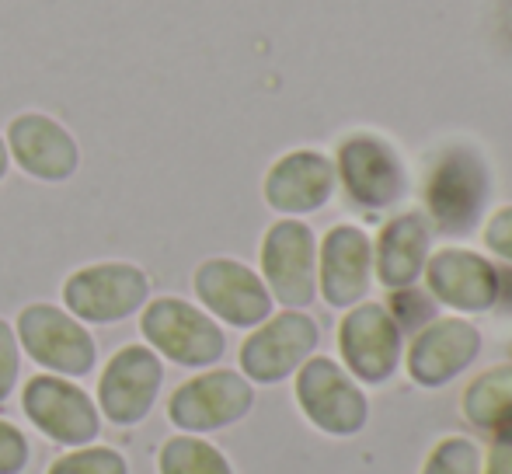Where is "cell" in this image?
I'll list each match as a JSON object with an SVG mask.
<instances>
[{"label":"cell","instance_id":"obj_1","mask_svg":"<svg viewBox=\"0 0 512 474\" xmlns=\"http://www.w3.org/2000/svg\"><path fill=\"white\" fill-rule=\"evenodd\" d=\"M140 332L157 356L171 359L185 370L213 366L227 353V335H223L220 321L182 297L147 300L140 314Z\"/></svg>","mask_w":512,"mask_h":474},{"label":"cell","instance_id":"obj_2","mask_svg":"<svg viewBox=\"0 0 512 474\" xmlns=\"http://www.w3.org/2000/svg\"><path fill=\"white\" fill-rule=\"evenodd\" d=\"M293 377H297L293 384L297 405L317 433L331 440H352L363 433L370 422V398L342 363L328 356H310Z\"/></svg>","mask_w":512,"mask_h":474},{"label":"cell","instance_id":"obj_3","mask_svg":"<svg viewBox=\"0 0 512 474\" xmlns=\"http://www.w3.org/2000/svg\"><path fill=\"white\" fill-rule=\"evenodd\" d=\"M150 300V276L133 262H98L70 272L63 307L84 325H115L133 318Z\"/></svg>","mask_w":512,"mask_h":474},{"label":"cell","instance_id":"obj_4","mask_svg":"<svg viewBox=\"0 0 512 474\" xmlns=\"http://www.w3.org/2000/svg\"><path fill=\"white\" fill-rule=\"evenodd\" d=\"M18 346L25 349L42 370L56 377H88L95 370L98 346L88 325L77 321L67 307L56 304H28L18 314Z\"/></svg>","mask_w":512,"mask_h":474},{"label":"cell","instance_id":"obj_5","mask_svg":"<svg viewBox=\"0 0 512 474\" xmlns=\"http://www.w3.org/2000/svg\"><path fill=\"white\" fill-rule=\"evenodd\" d=\"M21 408L32 426L60 447H88L102 433V412L84 387L70 384V377H32L21 391Z\"/></svg>","mask_w":512,"mask_h":474},{"label":"cell","instance_id":"obj_6","mask_svg":"<svg viewBox=\"0 0 512 474\" xmlns=\"http://www.w3.org/2000/svg\"><path fill=\"white\" fill-rule=\"evenodd\" d=\"M338 353L356 384L380 387L398 373L405 339L394 314L380 304H356L338 325Z\"/></svg>","mask_w":512,"mask_h":474},{"label":"cell","instance_id":"obj_7","mask_svg":"<svg viewBox=\"0 0 512 474\" xmlns=\"http://www.w3.org/2000/svg\"><path fill=\"white\" fill-rule=\"evenodd\" d=\"M255 405V384L237 370H206L185 380L168 401V419L182 433L203 436L241 422Z\"/></svg>","mask_w":512,"mask_h":474},{"label":"cell","instance_id":"obj_8","mask_svg":"<svg viewBox=\"0 0 512 474\" xmlns=\"http://www.w3.org/2000/svg\"><path fill=\"white\" fill-rule=\"evenodd\" d=\"M321 332L304 311L269 314L241 342V373L251 384H283L314 356Z\"/></svg>","mask_w":512,"mask_h":474},{"label":"cell","instance_id":"obj_9","mask_svg":"<svg viewBox=\"0 0 512 474\" xmlns=\"http://www.w3.org/2000/svg\"><path fill=\"white\" fill-rule=\"evenodd\" d=\"M262 283L286 311H304L317 293V241L300 220H279L262 237Z\"/></svg>","mask_w":512,"mask_h":474},{"label":"cell","instance_id":"obj_10","mask_svg":"<svg viewBox=\"0 0 512 474\" xmlns=\"http://www.w3.org/2000/svg\"><path fill=\"white\" fill-rule=\"evenodd\" d=\"M206 314L230 328H258L272 314V293L255 269L237 258H206L192 276Z\"/></svg>","mask_w":512,"mask_h":474},{"label":"cell","instance_id":"obj_11","mask_svg":"<svg viewBox=\"0 0 512 474\" xmlns=\"http://www.w3.org/2000/svg\"><path fill=\"white\" fill-rule=\"evenodd\" d=\"M164 384V363L150 346H122L98 380V412L112 426H136L150 415Z\"/></svg>","mask_w":512,"mask_h":474},{"label":"cell","instance_id":"obj_12","mask_svg":"<svg viewBox=\"0 0 512 474\" xmlns=\"http://www.w3.org/2000/svg\"><path fill=\"white\" fill-rule=\"evenodd\" d=\"M481 353V332L464 318H436L418 328L408 346L405 366L411 384L422 391H439L453 384Z\"/></svg>","mask_w":512,"mask_h":474},{"label":"cell","instance_id":"obj_13","mask_svg":"<svg viewBox=\"0 0 512 474\" xmlns=\"http://www.w3.org/2000/svg\"><path fill=\"white\" fill-rule=\"evenodd\" d=\"M4 143L11 161L28 178H39V182H67L81 168V147H77L74 133L46 112L14 116Z\"/></svg>","mask_w":512,"mask_h":474},{"label":"cell","instance_id":"obj_14","mask_svg":"<svg viewBox=\"0 0 512 474\" xmlns=\"http://www.w3.org/2000/svg\"><path fill=\"white\" fill-rule=\"evenodd\" d=\"M429 293L439 304L464 314L492 311L499 300V269L464 248H443L425 262Z\"/></svg>","mask_w":512,"mask_h":474},{"label":"cell","instance_id":"obj_15","mask_svg":"<svg viewBox=\"0 0 512 474\" xmlns=\"http://www.w3.org/2000/svg\"><path fill=\"white\" fill-rule=\"evenodd\" d=\"M373 248L359 227L338 224L317 251V290L331 307H356L370 290Z\"/></svg>","mask_w":512,"mask_h":474},{"label":"cell","instance_id":"obj_16","mask_svg":"<svg viewBox=\"0 0 512 474\" xmlns=\"http://www.w3.org/2000/svg\"><path fill=\"white\" fill-rule=\"evenodd\" d=\"M335 192V164L317 150H293L265 175V203L283 217L321 210Z\"/></svg>","mask_w":512,"mask_h":474},{"label":"cell","instance_id":"obj_17","mask_svg":"<svg viewBox=\"0 0 512 474\" xmlns=\"http://www.w3.org/2000/svg\"><path fill=\"white\" fill-rule=\"evenodd\" d=\"M338 175L345 182V192L359 206H391L405 192V171L387 143L370 140V136H352L338 150Z\"/></svg>","mask_w":512,"mask_h":474},{"label":"cell","instance_id":"obj_18","mask_svg":"<svg viewBox=\"0 0 512 474\" xmlns=\"http://www.w3.org/2000/svg\"><path fill=\"white\" fill-rule=\"evenodd\" d=\"M425 199L443 231H467L485 199V168L471 157H446L432 171Z\"/></svg>","mask_w":512,"mask_h":474},{"label":"cell","instance_id":"obj_19","mask_svg":"<svg viewBox=\"0 0 512 474\" xmlns=\"http://www.w3.org/2000/svg\"><path fill=\"white\" fill-rule=\"evenodd\" d=\"M429 262V227L418 213H401L380 231L377 276L387 290H411Z\"/></svg>","mask_w":512,"mask_h":474},{"label":"cell","instance_id":"obj_20","mask_svg":"<svg viewBox=\"0 0 512 474\" xmlns=\"http://www.w3.org/2000/svg\"><path fill=\"white\" fill-rule=\"evenodd\" d=\"M460 412L478 433L495 436L512 429V363L478 373L460 394Z\"/></svg>","mask_w":512,"mask_h":474},{"label":"cell","instance_id":"obj_21","mask_svg":"<svg viewBox=\"0 0 512 474\" xmlns=\"http://www.w3.org/2000/svg\"><path fill=\"white\" fill-rule=\"evenodd\" d=\"M157 471L161 474H234L227 454L213 447L203 436L182 433L168 440L157 457Z\"/></svg>","mask_w":512,"mask_h":474},{"label":"cell","instance_id":"obj_22","mask_svg":"<svg viewBox=\"0 0 512 474\" xmlns=\"http://www.w3.org/2000/svg\"><path fill=\"white\" fill-rule=\"evenodd\" d=\"M481 471H485V450L478 447V440H471L464 433H450L432 443V450L425 454L418 474H481Z\"/></svg>","mask_w":512,"mask_h":474},{"label":"cell","instance_id":"obj_23","mask_svg":"<svg viewBox=\"0 0 512 474\" xmlns=\"http://www.w3.org/2000/svg\"><path fill=\"white\" fill-rule=\"evenodd\" d=\"M46 474H129V464L119 450L88 443V447H74L60 461H53Z\"/></svg>","mask_w":512,"mask_h":474},{"label":"cell","instance_id":"obj_24","mask_svg":"<svg viewBox=\"0 0 512 474\" xmlns=\"http://www.w3.org/2000/svg\"><path fill=\"white\" fill-rule=\"evenodd\" d=\"M18 370H21V346L14 328L0 318V405L7 401V394L18 384Z\"/></svg>","mask_w":512,"mask_h":474},{"label":"cell","instance_id":"obj_25","mask_svg":"<svg viewBox=\"0 0 512 474\" xmlns=\"http://www.w3.org/2000/svg\"><path fill=\"white\" fill-rule=\"evenodd\" d=\"M28 464V440L14 422L0 419V474H21Z\"/></svg>","mask_w":512,"mask_h":474},{"label":"cell","instance_id":"obj_26","mask_svg":"<svg viewBox=\"0 0 512 474\" xmlns=\"http://www.w3.org/2000/svg\"><path fill=\"white\" fill-rule=\"evenodd\" d=\"M485 244L495 251V255H502L506 262H512V206H506V210H499L492 220H488V227H485Z\"/></svg>","mask_w":512,"mask_h":474},{"label":"cell","instance_id":"obj_27","mask_svg":"<svg viewBox=\"0 0 512 474\" xmlns=\"http://www.w3.org/2000/svg\"><path fill=\"white\" fill-rule=\"evenodd\" d=\"M481 474H512V429L492 436V447L485 450V471Z\"/></svg>","mask_w":512,"mask_h":474},{"label":"cell","instance_id":"obj_28","mask_svg":"<svg viewBox=\"0 0 512 474\" xmlns=\"http://www.w3.org/2000/svg\"><path fill=\"white\" fill-rule=\"evenodd\" d=\"M7 168H11V154H7V143H4V136H0V182H4Z\"/></svg>","mask_w":512,"mask_h":474}]
</instances>
